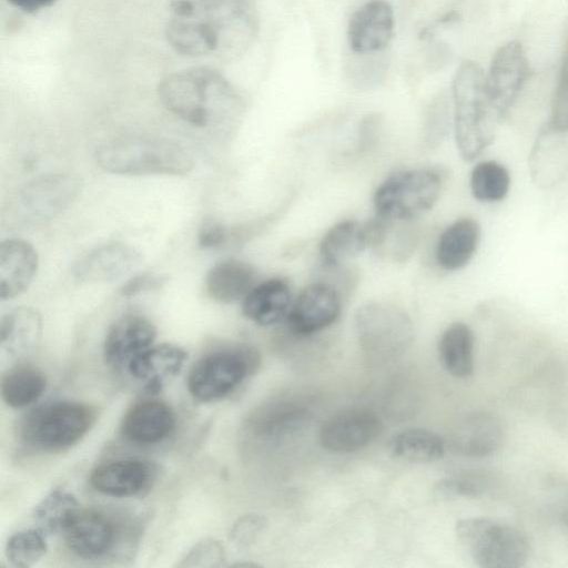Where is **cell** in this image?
I'll return each mask as SVG.
<instances>
[{
	"label": "cell",
	"instance_id": "obj_1",
	"mask_svg": "<svg viewBox=\"0 0 568 568\" xmlns=\"http://www.w3.org/2000/svg\"><path fill=\"white\" fill-rule=\"evenodd\" d=\"M170 7L166 40L187 57L234 58L257 34L258 18L251 0H195Z\"/></svg>",
	"mask_w": 568,
	"mask_h": 568
},
{
	"label": "cell",
	"instance_id": "obj_2",
	"mask_svg": "<svg viewBox=\"0 0 568 568\" xmlns=\"http://www.w3.org/2000/svg\"><path fill=\"white\" fill-rule=\"evenodd\" d=\"M158 94L171 113L197 128L232 120L243 108L232 83L210 67L189 68L166 75L159 83Z\"/></svg>",
	"mask_w": 568,
	"mask_h": 568
},
{
	"label": "cell",
	"instance_id": "obj_3",
	"mask_svg": "<svg viewBox=\"0 0 568 568\" xmlns=\"http://www.w3.org/2000/svg\"><path fill=\"white\" fill-rule=\"evenodd\" d=\"M452 102L457 149L465 161H473L491 144L501 121L489 103L485 73L477 63L464 61L457 68Z\"/></svg>",
	"mask_w": 568,
	"mask_h": 568
},
{
	"label": "cell",
	"instance_id": "obj_4",
	"mask_svg": "<svg viewBox=\"0 0 568 568\" xmlns=\"http://www.w3.org/2000/svg\"><path fill=\"white\" fill-rule=\"evenodd\" d=\"M95 161L102 170L121 175H181L194 166L192 154L182 145L144 136L105 142L97 149Z\"/></svg>",
	"mask_w": 568,
	"mask_h": 568
},
{
	"label": "cell",
	"instance_id": "obj_5",
	"mask_svg": "<svg viewBox=\"0 0 568 568\" xmlns=\"http://www.w3.org/2000/svg\"><path fill=\"white\" fill-rule=\"evenodd\" d=\"M95 412L78 402H54L38 406L19 423V436L31 448L57 453L78 443L92 427Z\"/></svg>",
	"mask_w": 568,
	"mask_h": 568
},
{
	"label": "cell",
	"instance_id": "obj_6",
	"mask_svg": "<svg viewBox=\"0 0 568 568\" xmlns=\"http://www.w3.org/2000/svg\"><path fill=\"white\" fill-rule=\"evenodd\" d=\"M455 530L460 545L478 567L518 568L529 557L527 537L513 526L471 517L457 521Z\"/></svg>",
	"mask_w": 568,
	"mask_h": 568
},
{
	"label": "cell",
	"instance_id": "obj_7",
	"mask_svg": "<svg viewBox=\"0 0 568 568\" xmlns=\"http://www.w3.org/2000/svg\"><path fill=\"white\" fill-rule=\"evenodd\" d=\"M261 358L258 352L246 344H234L200 358L187 376L190 394L201 402L225 397L247 376L254 373Z\"/></svg>",
	"mask_w": 568,
	"mask_h": 568
},
{
	"label": "cell",
	"instance_id": "obj_8",
	"mask_svg": "<svg viewBox=\"0 0 568 568\" xmlns=\"http://www.w3.org/2000/svg\"><path fill=\"white\" fill-rule=\"evenodd\" d=\"M442 175L434 170L397 172L375 191L374 207L379 217L407 221L430 210L442 190Z\"/></svg>",
	"mask_w": 568,
	"mask_h": 568
},
{
	"label": "cell",
	"instance_id": "obj_9",
	"mask_svg": "<svg viewBox=\"0 0 568 568\" xmlns=\"http://www.w3.org/2000/svg\"><path fill=\"white\" fill-rule=\"evenodd\" d=\"M354 322L362 349L377 362L403 354L414 337L409 316L394 305L366 303L357 308Z\"/></svg>",
	"mask_w": 568,
	"mask_h": 568
},
{
	"label": "cell",
	"instance_id": "obj_10",
	"mask_svg": "<svg viewBox=\"0 0 568 568\" xmlns=\"http://www.w3.org/2000/svg\"><path fill=\"white\" fill-rule=\"evenodd\" d=\"M529 74V62L523 44L513 40L494 54L485 90L496 115L503 120L513 106Z\"/></svg>",
	"mask_w": 568,
	"mask_h": 568
},
{
	"label": "cell",
	"instance_id": "obj_11",
	"mask_svg": "<svg viewBox=\"0 0 568 568\" xmlns=\"http://www.w3.org/2000/svg\"><path fill=\"white\" fill-rule=\"evenodd\" d=\"M377 414L361 407L343 409L327 418L320 429V443L333 453L357 452L373 443L382 433Z\"/></svg>",
	"mask_w": 568,
	"mask_h": 568
},
{
	"label": "cell",
	"instance_id": "obj_12",
	"mask_svg": "<svg viewBox=\"0 0 568 568\" xmlns=\"http://www.w3.org/2000/svg\"><path fill=\"white\" fill-rule=\"evenodd\" d=\"M62 534L68 548L85 560L105 557L119 538L113 519L92 508H80Z\"/></svg>",
	"mask_w": 568,
	"mask_h": 568
},
{
	"label": "cell",
	"instance_id": "obj_13",
	"mask_svg": "<svg viewBox=\"0 0 568 568\" xmlns=\"http://www.w3.org/2000/svg\"><path fill=\"white\" fill-rule=\"evenodd\" d=\"M341 297L327 283L304 287L286 316L290 329L297 335H312L331 326L339 316Z\"/></svg>",
	"mask_w": 568,
	"mask_h": 568
},
{
	"label": "cell",
	"instance_id": "obj_14",
	"mask_svg": "<svg viewBox=\"0 0 568 568\" xmlns=\"http://www.w3.org/2000/svg\"><path fill=\"white\" fill-rule=\"evenodd\" d=\"M81 181L70 173H51L27 183L20 192V204L33 219H50L67 209L78 196Z\"/></svg>",
	"mask_w": 568,
	"mask_h": 568
},
{
	"label": "cell",
	"instance_id": "obj_15",
	"mask_svg": "<svg viewBox=\"0 0 568 568\" xmlns=\"http://www.w3.org/2000/svg\"><path fill=\"white\" fill-rule=\"evenodd\" d=\"M394 12L384 0H372L358 8L347 24V41L353 52L372 54L384 50L394 34Z\"/></svg>",
	"mask_w": 568,
	"mask_h": 568
},
{
	"label": "cell",
	"instance_id": "obj_16",
	"mask_svg": "<svg viewBox=\"0 0 568 568\" xmlns=\"http://www.w3.org/2000/svg\"><path fill=\"white\" fill-rule=\"evenodd\" d=\"M531 180L541 189H550L568 175V130L547 123L539 131L529 154Z\"/></svg>",
	"mask_w": 568,
	"mask_h": 568
},
{
	"label": "cell",
	"instance_id": "obj_17",
	"mask_svg": "<svg viewBox=\"0 0 568 568\" xmlns=\"http://www.w3.org/2000/svg\"><path fill=\"white\" fill-rule=\"evenodd\" d=\"M155 337L156 328L146 317L138 314L120 317L104 339L105 363L113 368L126 367L134 356L153 345Z\"/></svg>",
	"mask_w": 568,
	"mask_h": 568
},
{
	"label": "cell",
	"instance_id": "obj_18",
	"mask_svg": "<svg viewBox=\"0 0 568 568\" xmlns=\"http://www.w3.org/2000/svg\"><path fill=\"white\" fill-rule=\"evenodd\" d=\"M141 262L140 253L129 244L110 242L84 254L73 266L74 276L88 283L112 282Z\"/></svg>",
	"mask_w": 568,
	"mask_h": 568
},
{
	"label": "cell",
	"instance_id": "obj_19",
	"mask_svg": "<svg viewBox=\"0 0 568 568\" xmlns=\"http://www.w3.org/2000/svg\"><path fill=\"white\" fill-rule=\"evenodd\" d=\"M311 413L300 399L280 397L257 407L247 419L250 432L267 440H278L304 427Z\"/></svg>",
	"mask_w": 568,
	"mask_h": 568
},
{
	"label": "cell",
	"instance_id": "obj_20",
	"mask_svg": "<svg viewBox=\"0 0 568 568\" xmlns=\"http://www.w3.org/2000/svg\"><path fill=\"white\" fill-rule=\"evenodd\" d=\"M154 471L140 459H120L97 466L90 474L91 486L113 497H130L143 493L151 485Z\"/></svg>",
	"mask_w": 568,
	"mask_h": 568
},
{
	"label": "cell",
	"instance_id": "obj_21",
	"mask_svg": "<svg viewBox=\"0 0 568 568\" xmlns=\"http://www.w3.org/2000/svg\"><path fill=\"white\" fill-rule=\"evenodd\" d=\"M175 414L160 400H142L131 407L121 423V434L139 445H153L165 439L175 427Z\"/></svg>",
	"mask_w": 568,
	"mask_h": 568
},
{
	"label": "cell",
	"instance_id": "obj_22",
	"mask_svg": "<svg viewBox=\"0 0 568 568\" xmlns=\"http://www.w3.org/2000/svg\"><path fill=\"white\" fill-rule=\"evenodd\" d=\"M505 439L500 419L488 412H475L465 416L452 435L454 448L469 457H485L496 453Z\"/></svg>",
	"mask_w": 568,
	"mask_h": 568
},
{
	"label": "cell",
	"instance_id": "obj_23",
	"mask_svg": "<svg viewBox=\"0 0 568 568\" xmlns=\"http://www.w3.org/2000/svg\"><path fill=\"white\" fill-rule=\"evenodd\" d=\"M38 270L34 247L21 239H7L0 245V297L12 300L31 284Z\"/></svg>",
	"mask_w": 568,
	"mask_h": 568
},
{
	"label": "cell",
	"instance_id": "obj_24",
	"mask_svg": "<svg viewBox=\"0 0 568 568\" xmlns=\"http://www.w3.org/2000/svg\"><path fill=\"white\" fill-rule=\"evenodd\" d=\"M187 359V353L171 344L152 345L134 356L128 364L129 373L139 381H144V388L150 394L162 389L166 377L176 375Z\"/></svg>",
	"mask_w": 568,
	"mask_h": 568
},
{
	"label": "cell",
	"instance_id": "obj_25",
	"mask_svg": "<svg viewBox=\"0 0 568 568\" xmlns=\"http://www.w3.org/2000/svg\"><path fill=\"white\" fill-rule=\"evenodd\" d=\"M292 303L287 283L281 278H270L248 292L243 298L242 311L255 324L270 326L286 318Z\"/></svg>",
	"mask_w": 568,
	"mask_h": 568
},
{
	"label": "cell",
	"instance_id": "obj_26",
	"mask_svg": "<svg viewBox=\"0 0 568 568\" xmlns=\"http://www.w3.org/2000/svg\"><path fill=\"white\" fill-rule=\"evenodd\" d=\"M480 240V225L473 217H462L449 224L439 235L435 256L447 271L466 266L473 258Z\"/></svg>",
	"mask_w": 568,
	"mask_h": 568
},
{
	"label": "cell",
	"instance_id": "obj_27",
	"mask_svg": "<svg viewBox=\"0 0 568 568\" xmlns=\"http://www.w3.org/2000/svg\"><path fill=\"white\" fill-rule=\"evenodd\" d=\"M255 285V268L250 263L235 258L216 263L205 276L206 293L221 303L243 301Z\"/></svg>",
	"mask_w": 568,
	"mask_h": 568
},
{
	"label": "cell",
	"instance_id": "obj_28",
	"mask_svg": "<svg viewBox=\"0 0 568 568\" xmlns=\"http://www.w3.org/2000/svg\"><path fill=\"white\" fill-rule=\"evenodd\" d=\"M42 318L31 307H18L1 318L0 343L4 353L21 356L31 352L40 341Z\"/></svg>",
	"mask_w": 568,
	"mask_h": 568
},
{
	"label": "cell",
	"instance_id": "obj_29",
	"mask_svg": "<svg viewBox=\"0 0 568 568\" xmlns=\"http://www.w3.org/2000/svg\"><path fill=\"white\" fill-rule=\"evenodd\" d=\"M367 246L364 224L342 221L333 225L320 243V257L326 267H335L356 256Z\"/></svg>",
	"mask_w": 568,
	"mask_h": 568
},
{
	"label": "cell",
	"instance_id": "obj_30",
	"mask_svg": "<svg viewBox=\"0 0 568 568\" xmlns=\"http://www.w3.org/2000/svg\"><path fill=\"white\" fill-rule=\"evenodd\" d=\"M438 355L443 367L452 376L465 378L474 371V335L462 322L450 324L442 334Z\"/></svg>",
	"mask_w": 568,
	"mask_h": 568
},
{
	"label": "cell",
	"instance_id": "obj_31",
	"mask_svg": "<svg viewBox=\"0 0 568 568\" xmlns=\"http://www.w3.org/2000/svg\"><path fill=\"white\" fill-rule=\"evenodd\" d=\"M47 387L45 375L29 364L10 367L1 378V396L12 408H24L41 397Z\"/></svg>",
	"mask_w": 568,
	"mask_h": 568
},
{
	"label": "cell",
	"instance_id": "obj_32",
	"mask_svg": "<svg viewBox=\"0 0 568 568\" xmlns=\"http://www.w3.org/2000/svg\"><path fill=\"white\" fill-rule=\"evenodd\" d=\"M389 448L398 458L429 463L444 456L445 442L430 429L414 427L396 434L389 442Z\"/></svg>",
	"mask_w": 568,
	"mask_h": 568
},
{
	"label": "cell",
	"instance_id": "obj_33",
	"mask_svg": "<svg viewBox=\"0 0 568 568\" xmlns=\"http://www.w3.org/2000/svg\"><path fill=\"white\" fill-rule=\"evenodd\" d=\"M473 196L485 203L504 200L510 187V175L507 168L494 160L477 163L469 178Z\"/></svg>",
	"mask_w": 568,
	"mask_h": 568
},
{
	"label": "cell",
	"instance_id": "obj_34",
	"mask_svg": "<svg viewBox=\"0 0 568 568\" xmlns=\"http://www.w3.org/2000/svg\"><path fill=\"white\" fill-rule=\"evenodd\" d=\"M80 508L72 494L55 489L37 505L34 519L43 532L62 534Z\"/></svg>",
	"mask_w": 568,
	"mask_h": 568
},
{
	"label": "cell",
	"instance_id": "obj_35",
	"mask_svg": "<svg viewBox=\"0 0 568 568\" xmlns=\"http://www.w3.org/2000/svg\"><path fill=\"white\" fill-rule=\"evenodd\" d=\"M45 532L40 528L27 529L12 535L6 545V557L16 568L36 565L47 552Z\"/></svg>",
	"mask_w": 568,
	"mask_h": 568
},
{
	"label": "cell",
	"instance_id": "obj_36",
	"mask_svg": "<svg viewBox=\"0 0 568 568\" xmlns=\"http://www.w3.org/2000/svg\"><path fill=\"white\" fill-rule=\"evenodd\" d=\"M486 489V479L474 475L444 478L435 487L437 495L445 498L478 497Z\"/></svg>",
	"mask_w": 568,
	"mask_h": 568
},
{
	"label": "cell",
	"instance_id": "obj_37",
	"mask_svg": "<svg viewBox=\"0 0 568 568\" xmlns=\"http://www.w3.org/2000/svg\"><path fill=\"white\" fill-rule=\"evenodd\" d=\"M548 123L555 128L568 130V50L559 69Z\"/></svg>",
	"mask_w": 568,
	"mask_h": 568
},
{
	"label": "cell",
	"instance_id": "obj_38",
	"mask_svg": "<svg viewBox=\"0 0 568 568\" xmlns=\"http://www.w3.org/2000/svg\"><path fill=\"white\" fill-rule=\"evenodd\" d=\"M225 560L223 546L214 539L196 544L178 565L179 567H219Z\"/></svg>",
	"mask_w": 568,
	"mask_h": 568
},
{
	"label": "cell",
	"instance_id": "obj_39",
	"mask_svg": "<svg viewBox=\"0 0 568 568\" xmlns=\"http://www.w3.org/2000/svg\"><path fill=\"white\" fill-rule=\"evenodd\" d=\"M266 520L263 516L248 514L237 519L231 529V539L240 547L253 544L264 530Z\"/></svg>",
	"mask_w": 568,
	"mask_h": 568
},
{
	"label": "cell",
	"instance_id": "obj_40",
	"mask_svg": "<svg viewBox=\"0 0 568 568\" xmlns=\"http://www.w3.org/2000/svg\"><path fill=\"white\" fill-rule=\"evenodd\" d=\"M227 239V231L220 222L205 220L197 234V243L201 248L211 250L222 246Z\"/></svg>",
	"mask_w": 568,
	"mask_h": 568
},
{
	"label": "cell",
	"instance_id": "obj_41",
	"mask_svg": "<svg viewBox=\"0 0 568 568\" xmlns=\"http://www.w3.org/2000/svg\"><path fill=\"white\" fill-rule=\"evenodd\" d=\"M165 277L154 274H142L129 280L121 288V294L124 296H132L141 292L155 290L161 287Z\"/></svg>",
	"mask_w": 568,
	"mask_h": 568
},
{
	"label": "cell",
	"instance_id": "obj_42",
	"mask_svg": "<svg viewBox=\"0 0 568 568\" xmlns=\"http://www.w3.org/2000/svg\"><path fill=\"white\" fill-rule=\"evenodd\" d=\"M12 6L26 13H36L51 7L57 0H8Z\"/></svg>",
	"mask_w": 568,
	"mask_h": 568
},
{
	"label": "cell",
	"instance_id": "obj_43",
	"mask_svg": "<svg viewBox=\"0 0 568 568\" xmlns=\"http://www.w3.org/2000/svg\"><path fill=\"white\" fill-rule=\"evenodd\" d=\"M191 1H195V0H170V6H175V4L191 2Z\"/></svg>",
	"mask_w": 568,
	"mask_h": 568
}]
</instances>
